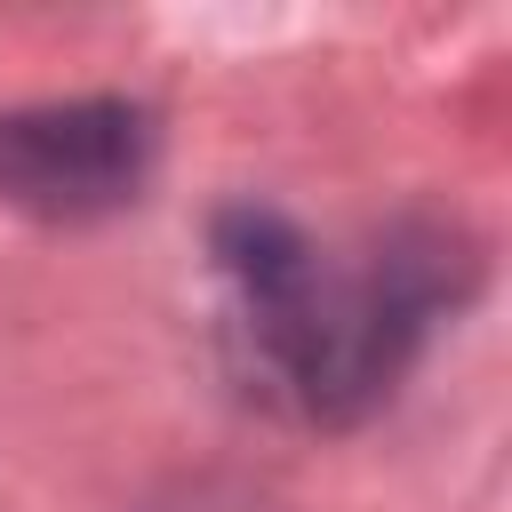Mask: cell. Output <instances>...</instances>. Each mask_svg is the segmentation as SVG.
Segmentation results:
<instances>
[{"label":"cell","mask_w":512,"mask_h":512,"mask_svg":"<svg viewBox=\"0 0 512 512\" xmlns=\"http://www.w3.org/2000/svg\"><path fill=\"white\" fill-rule=\"evenodd\" d=\"M224 264L240 280V320L256 336V360L312 416H344L392 384V368L416 336V312H424L408 256L336 272L280 216H232Z\"/></svg>","instance_id":"cell-1"},{"label":"cell","mask_w":512,"mask_h":512,"mask_svg":"<svg viewBox=\"0 0 512 512\" xmlns=\"http://www.w3.org/2000/svg\"><path fill=\"white\" fill-rule=\"evenodd\" d=\"M152 128L136 104H48L0 120V200L40 216H96L136 200Z\"/></svg>","instance_id":"cell-2"}]
</instances>
